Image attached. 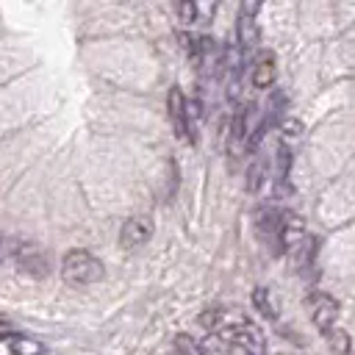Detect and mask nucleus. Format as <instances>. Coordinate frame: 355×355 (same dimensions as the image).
Listing matches in <instances>:
<instances>
[{
    "label": "nucleus",
    "mask_w": 355,
    "mask_h": 355,
    "mask_svg": "<svg viewBox=\"0 0 355 355\" xmlns=\"http://www.w3.org/2000/svg\"><path fill=\"white\" fill-rule=\"evenodd\" d=\"M327 341H330V349H333V355H349V352H352L349 336H347L344 330H333Z\"/></svg>",
    "instance_id": "nucleus-13"
},
{
    "label": "nucleus",
    "mask_w": 355,
    "mask_h": 355,
    "mask_svg": "<svg viewBox=\"0 0 355 355\" xmlns=\"http://www.w3.org/2000/svg\"><path fill=\"white\" fill-rule=\"evenodd\" d=\"M17 263H19V269L25 275H33V277H44L47 275V255L31 241L17 244Z\"/></svg>",
    "instance_id": "nucleus-5"
},
{
    "label": "nucleus",
    "mask_w": 355,
    "mask_h": 355,
    "mask_svg": "<svg viewBox=\"0 0 355 355\" xmlns=\"http://www.w3.org/2000/svg\"><path fill=\"white\" fill-rule=\"evenodd\" d=\"M14 333H17V330H14V327H11V322H8V319H6V316H0V338H3V341H6V338H11V336H14Z\"/></svg>",
    "instance_id": "nucleus-16"
},
{
    "label": "nucleus",
    "mask_w": 355,
    "mask_h": 355,
    "mask_svg": "<svg viewBox=\"0 0 355 355\" xmlns=\"http://www.w3.org/2000/svg\"><path fill=\"white\" fill-rule=\"evenodd\" d=\"M166 103H169V116H172L175 133H178V136H183V139H189V111H186V100H183V94H180V89H178V86H175V89H169Z\"/></svg>",
    "instance_id": "nucleus-7"
},
{
    "label": "nucleus",
    "mask_w": 355,
    "mask_h": 355,
    "mask_svg": "<svg viewBox=\"0 0 355 355\" xmlns=\"http://www.w3.org/2000/svg\"><path fill=\"white\" fill-rule=\"evenodd\" d=\"M150 236H153V222L147 216H130L119 230L122 247H141L150 241Z\"/></svg>",
    "instance_id": "nucleus-6"
},
{
    "label": "nucleus",
    "mask_w": 355,
    "mask_h": 355,
    "mask_svg": "<svg viewBox=\"0 0 355 355\" xmlns=\"http://www.w3.org/2000/svg\"><path fill=\"white\" fill-rule=\"evenodd\" d=\"M311 319L319 330L330 333L338 319V300H333L330 294H313L311 297Z\"/></svg>",
    "instance_id": "nucleus-4"
},
{
    "label": "nucleus",
    "mask_w": 355,
    "mask_h": 355,
    "mask_svg": "<svg viewBox=\"0 0 355 355\" xmlns=\"http://www.w3.org/2000/svg\"><path fill=\"white\" fill-rule=\"evenodd\" d=\"M255 17L250 14H239V42L241 47H255V39H258V31H255Z\"/></svg>",
    "instance_id": "nucleus-10"
},
{
    "label": "nucleus",
    "mask_w": 355,
    "mask_h": 355,
    "mask_svg": "<svg viewBox=\"0 0 355 355\" xmlns=\"http://www.w3.org/2000/svg\"><path fill=\"white\" fill-rule=\"evenodd\" d=\"M261 3H263V0H241V14L255 17V11L261 8Z\"/></svg>",
    "instance_id": "nucleus-15"
},
{
    "label": "nucleus",
    "mask_w": 355,
    "mask_h": 355,
    "mask_svg": "<svg viewBox=\"0 0 355 355\" xmlns=\"http://www.w3.org/2000/svg\"><path fill=\"white\" fill-rule=\"evenodd\" d=\"M175 347H178V352H180V355H208L205 344H202V341H197V338H194V336H189V333H180V336L175 338Z\"/></svg>",
    "instance_id": "nucleus-11"
},
{
    "label": "nucleus",
    "mask_w": 355,
    "mask_h": 355,
    "mask_svg": "<svg viewBox=\"0 0 355 355\" xmlns=\"http://www.w3.org/2000/svg\"><path fill=\"white\" fill-rule=\"evenodd\" d=\"M305 241V222L297 214H283L280 216V227H277V252L283 250H300V244Z\"/></svg>",
    "instance_id": "nucleus-3"
},
{
    "label": "nucleus",
    "mask_w": 355,
    "mask_h": 355,
    "mask_svg": "<svg viewBox=\"0 0 355 355\" xmlns=\"http://www.w3.org/2000/svg\"><path fill=\"white\" fill-rule=\"evenodd\" d=\"M0 261H3V239H0Z\"/></svg>",
    "instance_id": "nucleus-17"
},
{
    "label": "nucleus",
    "mask_w": 355,
    "mask_h": 355,
    "mask_svg": "<svg viewBox=\"0 0 355 355\" xmlns=\"http://www.w3.org/2000/svg\"><path fill=\"white\" fill-rule=\"evenodd\" d=\"M222 319H225V311L222 308H211V311H205L200 316V324L208 327V330H219L222 327Z\"/></svg>",
    "instance_id": "nucleus-14"
},
{
    "label": "nucleus",
    "mask_w": 355,
    "mask_h": 355,
    "mask_svg": "<svg viewBox=\"0 0 355 355\" xmlns=\"http://www.w3.org/2000/svg\"><path fill=\"white\" fill-rule=\"evenodd\" d=\"M11 355H44V347L42 341L31 338V336H22V333H14L11 338H6Z\"/></svg>",
    "instance_id": "nucleus-9"
},
{
    "label": "nucleus",
    "mask_w": 355,
    "mask_h": 355,
    "mask_svg": "<svg viewBox=\"0 0 355 355\" xmlns=\"http://www.w3.org/2000/svg\"><path fill=\"white\" fill-rule=\"evenodd\" d=\"M61 275L72 286H89V283L103 280L105 269H103V261L92 255L89 250H69L61 258Z\"/></svg>",
    "instance_id": "nucleus-1"
},
{
    "label": "nucleus",
    "mask_w": 355,
    "mask_h": 355,
    "mask_svg": "<svg viewBox=\"0 0 355 355\" xmlns=\"http://www.w3.org/2000/svg\"><path fill=\"white\" fill-rule=\"evenodd\" d=\"M252 83H255V89H269L275 83V58L269 53L255 61V67H252Z\"/></svg>",
    "instance_id": "nucleus-8"
},
{
    "label": "nucleus",
    "mask_w": 355,
    "mask_h": 355,
    "mask_svg": "<svg viewBox=\"0 0 355 355\" xmlns=\"http://www.w3.org/2000/svg\"><path fill=\"white\" fill-rule=\"evenodd\" d=\"M252 305L258 308V313L261 316H266V319H275L277 316V311H275V302H272V297H269V291L266 288H255L252 291Z\"/></svg>",
    "instance_id": "nucleus-12"
},
{
    "label": "nucleus",
    "mask_w": 355,
    "mask_h": 355,
    "mask_svg": "<svg viewBox=\"0 0 355 355\" xmlns=\"http://www.w3.org/2000/svg\"><path fill=\"white\" fill-rule=\"evenodd\" d=\"M219 341H222L225 347H241L247 355H266L263 333H261L252 322H241V324L225 327V330L219 333Z\"/></svg>",
    "instance_id": "nucleus-2"
}]
</instances>
